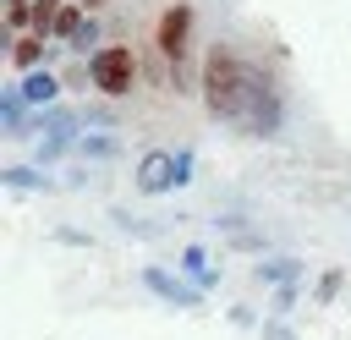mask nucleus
Wrapping results in <instances>:
<instances>
[{
  "label": "nucleus",
  "mask_w": 351,
  "mask_h": 340,
  "mask_svg": "<svg viewBox=\"0 0 351 340\" xmlns=\"http://www.w3.org/2000/svg\"><path fill=\"white\" fill-rule=\"evenodd\" d=\"M0 126H5V137H27V104H22L16 88L0 93Z\"/></svg>",
  "instance_id": "12"
},
{
  "label": "nucleus",
  "mask_w": 351,
  "mask_h": 340,
  "mask_svg": "<svg viewBox=\"0 0 351 340\" xmlns=\"http://www.w3.org/2000/svg\"><path fill=\"white\" fill-rule=\"evenodd\" d=\"M263 340H296V329H291L285 318H269V324H263Z\"/></svg>",
  "instance_id": "16"
},
{
  "label": "nucleus",
  "mask_w": 351,
  "mask_h": 340,
  "mask_svg": "<svg viewBox=\"0 0 351 340\" xmlns=\"http://www.w3.org/2000/svg\"><path fill=\"white\" fill-rule=\"evenodd\" d=\"M93 44H99V22H93V16H88V27H82V33H77V38H71V49H77V55H88V60H93V55H99V49H93Z\"/></svg>",
  "instance_id": "15"
},
{
  "label": "nucleus",
  "mask_w": 351,
  "mask_h": 340,
  "mask_svg": "<svg viewBox=\"0 0 351 340\" xmlns=\"http://www.w3.org/2000/svg\"><path fill=\"white\" fill-rule=\"evenodd\" d=\"M137 55H132V44H104L93 60H88V82L104 93V99H126L132 88H137Z\"/></svg>",
  "instance_id": "5"
},
{
  "label": "nucleus",
  "mask_w": 351,
  "mask_h": 340,
  "mask_svg": "<svg viewBox=\"0 0 351 340\" xmlns=\"http://www.w3.org/2000/svg\"><path fill=\"white\" fill-rule=\"evenodd\" d=\"M0 181H5L11 192H55V186H60L55 175H44V170H33V165H5Z\"/></svg>",
  "instance_id": "10"
},
{
  "label": "nucleus",
  "mask_w": 351,
  "mask_h": 340,
  "mask_svg": "<svg viewBox=\"0 0 351 340\" xmlns=\"http://www.w3.org/2000/svg\"><path fill=\"white\" fill-rule=\"evenodd\" d=\"M252 280H258V285H274V291H280V285H296V280H302V258H269V263L252 269Z\"/></svg>",
  "instance_id": "11"
},
{
  "label": "nucleus",
  "mask_w": 351,
  "mask_h": 340,
  "mask_svg": "<svg viewBox=\"0 0 351 340\" xmlns=\"http://www.w3.org/2000/svg\"><path fill=\"white\" fill-rule=\"evenodd\" d=\"M176 269L197 285V291H214L219 285V269H214V258H208V247H181V258H176Z\"/></svg>",
  "instance_id": "9"
},
{
  "label": "nucleus",
  "mask_w": 351,
  "mask_h": 340,
  "mask_svg": "<svg viewBox=\"0 0 351 340\" xmlns=\"http://www.w3.org/2000/svg\"><path fill=\"white\" fill-rule=\"evenodd\" d=\"M77 154H82V159H115V154H121V137H110V132H82V137H77Z\"/></svg>",
  "instance_id": "13"
},
{
  "label": "nucleus",
  "mask_w": 351,
  "mask_h": 340,
  "mask_svg": "<svg viewBox=\"0 0 351 340\" xmlns=\"http://www.w3.org/2000/svg\"><path fill=\"white\" fill-rule=\"evenodd\" d=\"M291 302H296V285H280V291H274V318H280Z\"/></svg>",
  "instance_id": "18"
},
{
  "label": "nucleus",
  "mask_w": 351,
  "mask_h": 340,
  "mask_svg": "<svg viewBox=\"0 0 351 340\" xmlns=\"http://www.w3.org/2000/svg\"><path fill=\"white\" fill-rule=\"evenodd\" d=\"M77 5H104V0H77Z\"/></svg>",
  "instance_id": "19"
},
{
  "label": "nucleus",
  "mask_w": 351,
  "mask_h": 340,
  "mask_svg": "<svg viewBox=\"0 0 351 340\" xmlns=\"http://www.w3.org/2000/svg\"><path fill=\"white\" fill-rule=\"evenodd\" d=\"M335 291H340V269H329V274H324V280H318V296H324V302H329V296H335Z\"/></svg>",
  "instance_id": "17"
},
{
  "label": "nucleus",
  "mask_w": 351,
  "mask_h": 340,
  "mask_svg": "<svg viewBox=\"0 0 351 340\" xmlns=\"http://www.w3.org/2000/svg\"><path fill=\"white\" fill-rule=\"evenodd\" d=\"M60 5H66V0H33V33H38V38H55Z\"/></svg>",
  "instance_id": "14"
},
{
  "label": "nucleus",
  "mask_w": 351,
  "mask_h": 340,
  "mask_svg": "<svg viewBox=\"0 0 351 340\" xmlns=\"http://www.w3.org/2000/svg\"><path fill=\"white\" fill-rule=\"evenodd\" d=\"M165 307H203V291L192 285V280H181V274H170V269H159V263H143V274H137Z\"/></svg>",
  "instance_id": "6"
},
{
  "label": "nucleus",
  "mask_w": 351,
  "mask_h": 340,
  "mask_svg": "<svg viewBox=\"0 0 351 340\" xmlns=\"http://www.w3.org/2000/svg\"><path fill=\"white\" fill-rule=\"evenodd\" d=\"M192 181V148H148L143 159H137V170H132V186L143 192V197H165V192H176V186H186Z\"/></svg>",
  "instance_id": "4"
},
{
  "label": "nucleus",
  "mask_w": 351,
  "mask_h": 340,
  "mask_svg": "<svg viewBox=\"0 0 351 340\" xmlns=\"http://www.w3.org/2000/svg\"><path fill=\"white\" fill-rule=\"evenodd\" d=\"M27 5H33V0H27Z\"/></svg>",
  "instance_id": "20"
},
{
  "label": "nucleus",
  "mask_w": 351,
  "mask_h": 340,
  "mask_svg": "<svg viewBox=\"0 0 351 340\" xmlns=\"http://www.w3.org/2000/svg\"><path fill=\"white\" fill-rule=\"evenodd\" d=\"M241 126L252 137H280V126H285V93L274 82V71H263L252 60H247V121Z\"/></svg>",
  "instance_id": "3"
},
{
  "label": "nucleus",
  "mask_w": 351,
  "mask_h": 340,
  "mask_svg": "<svg viewBox=\"0 0 351 340\" xmlns=\"http://www.w3.org/2000/svg\"><path fill=\"white\" fill-rule=\"evenodd\" d=\"M5 55H11V66L27 77V71H44V66L55 60V44H49V38H38V33H22V38H11V49H5Z\"/></svg>",
  "instance_id": "8"
},
{
  "label": "nucleus",
  "mask_w": 351,
  "mask_h": 340,
  "mask_svg": "<svg viewBox=\"0 0 351 340\" xmlns=\"http://www.w3.org/2000/svg\"><path fill=\"white\" fill-rule=\"evenodd\" d=\"M11 88L22 93V104H27V110H55V99H60V88H66V82H60V77L44 66V71H27V77H16Z\"/></svg>",
  "instance_id": "7"
},
{
  "label": "nucleus",
  "mask_w": 351,
  "mask_h": 340,
  "mask_svg": "<svg viewBox=\"0 0 351 340\" xmlns=\"http://www.w3.org/2000/svg\"><path fill=\"white\" fill-rule=\"evenodd\" d=\"M197 93H203V104H208L214 121L241 126L247 121V60L230 44H208V55L197 66Z\"/></svg>",
  "instance_id": "1"
},
{
  "label": "nucleus",
  "mask_w": 351,
  "mask_h": 340,
  "mask_svg": "<svg viewBox=\"0 0 351 340\" xmlns=\"http://www.w3.org/2000/svg\"><path fill=\"white\" fill-rule=\"evenodd\" d=\"M154 44L170 66V88L176 93H192V0H170L159 11V27H154Z\"/></svg>",
  "instance_id": "2"
}]
</instances>
